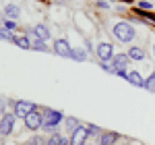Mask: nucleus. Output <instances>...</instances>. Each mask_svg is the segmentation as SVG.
Wrapping results in <instances>:
<instances>
[{
    "mask_svg": "<svg viewBox=\"0 0 155 145\" xmlns=\"http://www.w3.org/2000/svg\"><path fill=\"white\" fill-rule=\"evenodd\" d=\"M112 33H114V37H116L118 42H122V44H128V42L134 39V29H132V25L130 23H124V21L114 25Z\"/></svg>",
    "mask_w": 155,
    "mask_h": 145,
    "instance_id": "f257e3e1",
    "label": "nucleus"
},
{
    "mask_svg": "<svg viewBox=\"0 0 155 145\" xmlns=\"http://www.w3.org/2000/svg\"><path fill=\"white\" fill-rule=\"evenodd\" d=\"M62 112H58V110H46L44 112V129L46 131H54L56 126H58L60 122H62Z\"/></svg>",
    "mask_w": 155,
    "mask_h": 145,
    "instance_id": "f03ea898",
    "label": "nucleus"
},
{
    "mask_svg": "<svg viewBox=\"0 0 155 145\" xmlns=\"http://www.w3.org/2000/svg\"><path fill=\"white\" fill-rule=\"evenodd\" d=\"M35 110V104L33 102H15L12 104V114L17 116V118H27V114H31Z\"/></svg>",
    "mask_w": 155,
    "mask_h": 145,
    "instance_id": "7ed1b4c3",
    "label": "nucleus"
},
{
    "mask_svg": "<svg viewBox=\"0 0 155 145\" xmlns=\"http://www.w3.org/2000/svg\"><path fill=\"white\" fill-rule=\"evenodd\" d=\"M25 126H27L29 131H37V129H41V126H44V114H41L39 110H33L31 114H27V118H25Z\"/></svg>",
    "mask_w": 155,
    "mask_h": 145,
    "instance_id": "20e7f679",
    "label": "nucleus"
},
{
    "mask_svg": "<svg viewBox=\"0 0 155 145\" xmlns=\"http://www.w3.org/2000/svg\"><path fill=\"white\" fill-rule=\"evenodd\" d=\"M95 54H97V58H99L101 62H110L112 58H114V48H112V44L101 42V44H97Z\"/></svg>",
    "mask_w": 155,
    "mask_h": 145,
    "instance_id": "39448f33",
    "label": "nucleus"
},
{
    "mask_svg": "<svg viewBox=\"0 0 155 145\" xmlns=\"http://www.w3.org/2000/svg\"><path fill=\"white\" fill-rule=\"evenodd\" d=\"M54 52L58 54V56H64V58H71V44L64 39V37H58V39H54Z\"/></svg>",
    "mask_w": 155,
    "mask_h": 145,
    "instance_id": "423d86ee",
    "label": "nucleus"
},
{
    "mask_svg": "<svg viewBox=\"0 0 155 145\" xmlns=\"http://www.w3.org/2000/svg\"><path fill=\"white\" fill-rule=\"evenodd\" d=\"M15 118H17V116H15V114H8V112H6V114L0 118V135H4V137H6V135H11V133H12Z\"/></svg>",
    "mask_w": 155,
    "mask_h": 145,
    "instance_id": "0eeeda50",
    "label": "nucleus"
},
{
    "mask_svg": "<svg viewBox=\"0 0 155 145\" xmlns=\"http://www.w3.org/2000/svg\"><path fill=\"white\" fill-rule=\"evenodd\" d=\"M87 137H89V133H87V126H79L74 133H71V145H85Z\"/></svg>",
    "mask_w": 155,
    "mask_h": 145,
    "instance_id": "6e6552de",
    "label": "nucleus"
},
{
    "mask_svg": "<svg viewBox=\"0 0 155 145\" xmlns=\"http://www.w3.org/2000/svg\"><path fill=\"white\" fill-rule=\"evenodd\" d=\"M29 31L35 35V39H41V42H48L50 39V29L46 27V25H33Z\"/></svg>",
    "mask_w": 155,
    "mask_h": 145,
    "instance_id": "1a4fd4ad",
    "label": "nucleus"
},
{
    "mask_svg": "<svg viewBox=\"0 0 155 145\" xmlns=\"http://www.w3.org/2000/svg\"><path fill=\"white\" fill-rule=\"evenodd\" d=\"M128 54H114V58H112V66L116 69V71H124L126 69V64H128Z\"/></svg>",
    "mask_w": 155,
    "mask_h": 145,
    "instance_id": "9d476101",
    "label": "nucleus"
},
{
    "mask_svg": "<svg viewBox=\"0 0 155 145\" xmlns=\"http://www.w3.org/2000/svg\"><path fill=\"white\" fill-rule=\"evenodd\" d=\"M120 139L118 133H101L99 135V145H114Z\"/></svg>",
    "mask_w": 155,
    "mask_h": 145,
    "instance_id": "9b49d317",
    "label": "nucleus"
},
{
    "mask_svg": "<svg viewBox=\"0 0 155 145\" xmlns=\"http://www.w3.org/2000/svg\"><path fill=\"white\" fill-rule=\"evenodd\" d=\"M128 58H130V60H145V58H147V52H145L143 48H139V46H132V48L128 50Z\"/></svg>",
    "mask_w": 155,
    "mask_h": 145,
    "instance_id": "f8f14e48",
    "label": "nucleus"
},
{
    "mask_svg": "<svg viewBox=\"0 0 155 145\" xmlns=\"http://www.w3.org/2000/svg\"><path fill=\"white\" fill-rule=\"evenodd\" d=\"M4 15L12 21V19H17V17H21V8H19L17 4H6V6H4Z\"/></svg>",
    "mask_w": 155,
    "mask_h": 145,
    "instance_id": "ddd939ff",
    "label": "nucleus"
},
{
    "mask_svg": "<svg viewBox=\"0 0 155 145\" xmlns=\"http://www.w3.org/2000/svg\"><path fill=\"white\" fill-rule=\"evenodd\" d=\"M128 81H130L132 85H137V87H145V79L141 77V72H137V71H130L128 72V77H126Z\"/></svg>",
    "mask_w": 155,
    "mask_h": 145,
    "instance_id": "4468645a",
    "label": "nucleus"
},
{
    "mask_svg": "<svg viewBox=\"0 0 155 145\" xmlns=\"http://www.w3.org/2000/svg\"><path fill=\"white\" fill-rule=\"evenodd\" d=\"M12 42H15L19 48H31V42H29L25 35H15V39H12Z\"/></svg>",
    "mask_w": 155,
    "mask_h": 145,
    "instance_id": "2eb2a0df",
    "label": "nucleus"
},
{
    "mask_svg": "<svg viewBox=\"0 0 155 145\" xmlns=\"http://www.w3.org/2000/svg\"><path fill=\"white\" fill-rule=\"evenodd\" d=\"M71 58H72V60L83 62V60H87V52H85V50H72V52H71Z\"/></svg>",
    "mask_w": 155,
    "mask_h": 145,
    "instance_id": "dca6fc26",
    "label": "nucleus"
},
{
    "mask_svg": "<svg viewBox=\"0 0 155 145\" xmlns=\"http://www.w3.org/2000/svg\"><path fill=\"white\" fill-rule=\"evenodd\" d=\"M64 120H66V129H68V133H74V131L81 126L79 120H77V118H72V116H71V118H64Z\"/></svg>",
    "mask_w": 155,
    "mask_h": 145,
    "instance_id": "f3484780",
    "label": "nucleus"
},
{
    "mask_svg": "<svg viewBox=\"0 0 155 145\" xmlns=\"http://www.w3.org/2000/svg\"><path fill=\"white\" fill-rule=\"evenodd\" d=\"M145 89H147V91H155V72H151V75L145 79Z\"/></svg>",
    "mask_w": 155,
    "mask_h": 145,
    "instance_id": "a211bd4d",
    "label": "nucleus"
},
{
    "mask_svg": "<svg viewBox=\"0 0 155 145\" xmlns=\"http://www.w3.org/2000/svg\"><path fill=\"white\" fill-rule=\"evenodd\" d=\"M31 48H33V50H39V52H48L46 42H41V39H33V42H31Z\"/></svg>",
    "mask_w": 155,
    "mask_h": 145,
    "instance_id": "6ab92c4d",
    "label": "nucleus"
},
{
    "mask_svg": "<svg viewBox=\"0 0 155 145\" xmlns=\"http://www.w3.org/2000/svg\"><path fill=\"white\" fill-rule=\"evenodd\" d=\"M137 8H141V11H153V2H149V0H139V2H137Z\"/></svg>",
    "mask_w": 155,
    "mask_h": 145,
    "instance_id": "aec40b11",
    "label": "nucleus"
},
{
    "mask_svg": "<svg viewBox=\"0 0 155 145\" xmlns=\"http://www.w3.org/2000/svg\"><path fill=\"white\" fill-rule=\"evenodd\" d=\"M60 143H62V135H60V133H54L48 139V145H60Z\"/></svg>",
    "mask_w": 155,
    "mask_h": 145,
    "instance_id": "412c9836",
    "label": "nucleus"
},
{
    "mask_svg": "<svg viewBox=\"0 0 155 145\" xmlns=\"http://www.w3.org/2000/svg\"><path fill=\"white\" fill-rule=\"evenodd\" d=\"M25 145H48V143H46V141H44L39 135H37V137H31V139H29Z\"/></svg>",
    "mask_w": 155,
    "mask_h": 145,
    "instance_id": "4be33fe9",
    "label": "nucleus"
},
{
    "mask_svg": "<svg viewBox=\"0 0 155 145\" xmlns=\"http://www.w3.org/2000/svg\"><path fill=\"white\" fill-rule=\"evenodd\" d=\"M87 133H89V135H101L95 124H87Z\"/></svg>",
    "mask_w": 155,
    "mask_h": 145,
    "instance_id": "5701e85b",
    "label": "nucleus"
},
{
    "mask_svg": "<svg viewBox=\"0 0 155 145\" xmlns=\"http://www.w3.org/2000/svg\"><path fill=\"white\" fill-rule=\"evenodd\" d=\"M15 27H17V23H15V21H11V19H4V29H8V31H11V29H15Z\"/></svg>",
    "mask_w": 155,
    "mask_h": 145,
    "instance_id": "b1692460",
    "label": "nucleus"
},
{
    "mask_svg": "<svg viewBox=\"0 0 155 145\" xmlns=\"http://www.w3.org/2000/svg\"><path fill=\"white\" fill-rule=\"evenodd\" d=\"M97 6H99V8H110V4H107L106 0H99V2H97Z\"/></svg>",
    "mask_w": 155,
    "mask_h": 145,
    "instance_id": "393cba45",
    "label": "nucleus"
},
{
    "mask_svg": "<svg viewBox=\"0 0 155 145\" xmlns=\"http://www.w3.org/2000/svg\"><path fill=\"white\" fill-rule=\"evenodd\" d=\"M0 114H2V116L6 114V112H4V99H2V97H0Z\"/></svg>",
    "mask_w": 155,
    "mask_h": 145,
    "instance_id": "a878e982",
    "label": "nucleus"
},
{
    "mask_svg": "<svg viewBox=\"0 0 155 145\" xmlns=\"http://www.w3.org/2000/svg\"><path fill=\"white\" fill-rule=\"evenodd\" d=\"M60 145H68V141H66V139H64V137H62V143Z\"/></svg>",
    "mask_w": 155,
    "mask_h": 145,
    "instance_id": "bb28decb",
    "label": "nucleus"
},
{
    "mask_svg": "<svg viewBox=\"0 0 155 145\" xmlns=\"http://www.w3.org/2000/svg\"><path fill=\"white\" fill-rule=\"evenodd\" d=\"M153 58H155V44H153Z\"/></svg>",
    "mask_w": 155,
    "mask_h": 145,
    "instance_id": "cd10ccee",
    "label": "nucleus"
},
{
    "mask_svg": "<svg viewBox=\"0 0 155 145\" xmlns=\"http://www.w3.org/2000/svg\"><path fill=\"white\" fill-rule=\"evenodd\" d=\"M122 145H130V143H128V141H124V143H122Z\"/></svg>",
    "mask_w": 155,
    "mask_h": 145,
    "instance_id": "c85d7f7f",
    "label": "nucleus"
},
{
    "mask_svg": "<svg viewBox=\"0 0 155 145\" xmlns=\"http://www.w3.org/2000/svg\"><path fill=\"white\" fill-rule=\"evenodd\" d=\"M0 145H2V143H0Z\"/></svg>",
    "mask_w": 155,
    "mask_h": 145,
    "instance_id": "c756f323",
    "label": "nucleus"
}]
</instances>
